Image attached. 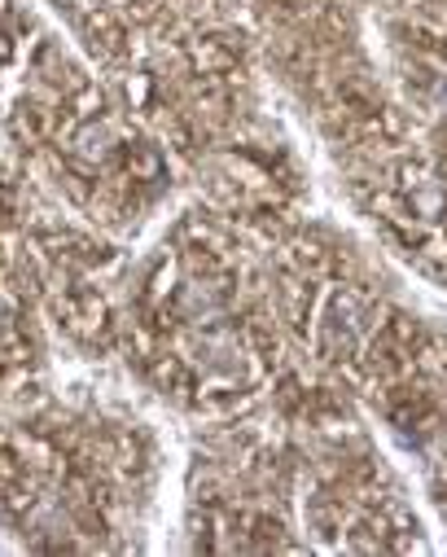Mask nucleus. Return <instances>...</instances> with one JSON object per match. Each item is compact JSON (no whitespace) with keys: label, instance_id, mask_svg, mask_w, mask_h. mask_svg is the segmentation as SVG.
<instances>
[{"label":"nucleus","instance_id":"f257e3e1","mask_svg":"<svg viewBox=\"0 0 447 557\" xmlns=\"http://www.w3.org/2000/svg\"><path fill=\"white\" fill-rule=\"evenodd\" d=\"M360 334H364V321H360V304L351 295H334L330 299V312H325V351L338 360V356H351L360 347Z\"/></svg>","mask_w":447,"mask_h":557}]
</instances>
